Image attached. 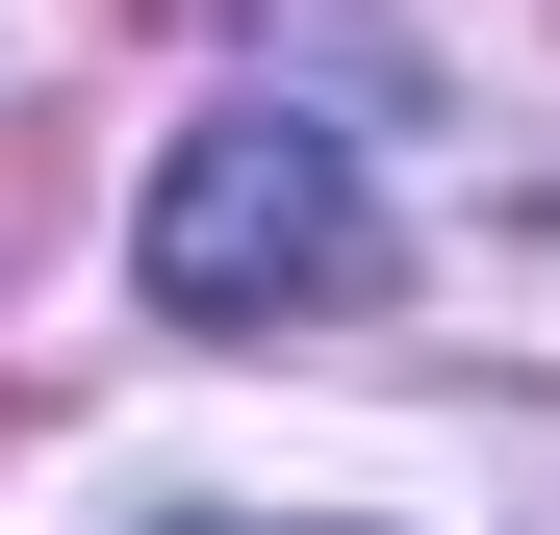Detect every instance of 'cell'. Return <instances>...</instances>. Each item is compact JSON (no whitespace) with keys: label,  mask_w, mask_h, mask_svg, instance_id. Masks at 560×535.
Segmentation results:
<instances>
[{"label":"cell","mask_w":560,"mask_h":535,"mask_svg":"<svg viewBox=\"0 0 560 535\" xmlns=\"http://www.w3.org/2000/svg\"><path fill=\"white\" fill-rule=\"evenodd\" d=\"M357 281H383L357 128H306V103L178 128V178H153V306H178V332H280V306H357Z\"/></svg>","instance_id":"obj_1"}]
</instances>
